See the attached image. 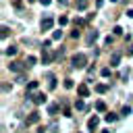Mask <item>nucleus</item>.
Wrapping results in <instances>:
<instances>
[{"label":"nucleus","instance_id":"24","mask_svg":"<svg viewBox=\"0 0 133 133\" xmlns=\"http://www.w3.org/2000/svg\"><path fill=\"white\" fill-rule=\"evenodd\" d=\"M42 60H44V64H46V62H50V56L44 52V54H42Z\"/></svg>","mask_w":133,"mask_h":133},{"label":"nucleus","instance_id":"21","mask_svg":"<svg viewBox=\"0 0 133 133\" xmlns=\"http://www.w3.org/2000/svg\"><path fill=\"white\" fill-rule=\"evenodd\" d=\"M73 85H75V83H73V79H64V87H66V89H71Z\"/></svg>","mask_w":133,"mask_h":133},{"label":"nucleus","instance_id":"23","mask_svg":"<svg viewBox=\"0 0 133 133\" xmlns=\"http://www.w3.org/2000/svg\"><path fill=\"white\" fill-rule=\"evenodd\" d=\"M35 87H37V81H31V83L27 85V89H29V91H31V89H35Z\"/></svg>","mask_w":133,"mask_h":133},{"label":"nucleus","instance_id":"35","mask_svg":"<svg viewBox=\"0 0 133 133\" xmlns=\"http://www.w3.org/2000/svg\"><path fill=\"white\" fill-rule=\"evenodd\" d=\"M29 2H33V0H29Z\"/></svg>","mask_w":133,"mask_h":133},{"label":"nucleus","instance_id":"32","mask_svg":"<svg viewBox=\"0 0 133 133\" xmlns=\"http://www.w3.org/2000/svg\"><path fill=\"white\" fill-rule=\"evenodd\" d=\"M129 54H131V56H133V46H131V48H129Z\"/></svg>","mask_w":133,"mask_h":133},{"label":"nucleus","instance_id":"30","mask_svg":"<svg viewBox=\"0 0 133 133\" xmlns=\"http://www.w3.org/2000/svg\"><path fill=\"white\" fill-rule=\"evenodd\" d=\"M127 15H129V17L133 19V8H129V10H127Z\"/></svg>","mask_w":133,"mask_h":133},{"label":"nucleus","instance_id":"12","mask_svg":"<svg viewBox=\"0 0 133 133\" xmlns=\"http://www.w3.org/2000/svg\"><path fill=\"white\" fill-rule=\"evenodd\" d=\"M37 121H39V114H37V112H31V116L27 118V123H31V125H33V123H37Z\"/></svg>","mask_w":133,"mask_h":133},{"label":"nucleus","instance_id":"20","mask_svg":"<svg viewBox=\"0 0 133 133\" xmlns=\"http://www.w3.org/2000/svg\"><path fill=\"white\" fill-rule=\"evenodd\" d=\"M60 37H62V31H60V29H58V31H54V33H52V39H60Z\"/></svg>","mask_w":133,"mask_h":133},{"label":"nucleus","instance_id":"26","mask_svg":"<svg viewBox=\"0 0 133 133\" xmlns=\"http://www.w3.org/2000/svg\"><path fill=\"white\" fill-rule=\"evenodd\" d=\"M71 37H73V39H77V37H79V29H75V31L71 33Z\"/></svg>","mask_w":133,"mask_h":133},{"label":"nucleus","instance_id":"2","mask_svg":"<svg viewBox=\"0 0 133 133\" xmlns=\"http://www.w3.org/2000/svg\"><path fill=\"white\" fill-rule=\"evenodd\" d=\"M52 25H54V19H52V17H46V19L42 21V29H44V31L52 29Z\"/></svg>","mask_w":133,"mask_h":133},{"label":"nucleus","instance_id":"8","mask_svg":"<svg viewBox=\"0 0 133 133\" xmlns=\"http://www.w3.org/2000/svg\"><path fill=\"white\" fill-rule=\"evenodd\" d=\"M33 102H35V104H44V102H46V94H35V96H33Z\"/></svg>","mask_w":133,"mask_h":133},{"label":"nucleus","instance_id":"6","mask_svg":"<svg viewBox=\"0 0 133 133\" xmlns=\"http://www.w3.org/2000/svg\"><path fill=\"white\" fill-rule=\"evenodd\" d=\"M75 6H77V10H85V8L89 6V0H77Z\"/></svg>","mask_w":133,"mask_h":133},{"label":"nucleus","instance_id":"7","mask_svg":"<svg viewBox=\"0 0 133 133\" xmlns=\"http://www.w3.org/2000/svg\"><path fill=\"white\" fill-rule=\"evenodd\" d=\"M8 69H10L12 73H21V69H23V64H21V62H10V64H8Z\"/></svg>","mask_w":133,"mask_h":133},{"label":"nucleus","instance_id":"11","mask_svg":"<svg viewBox=\"0 0 133 133\" xmlns=\"http://www.w3.org/2000/svg\"><path fill=\"white\" fill-rule=\"evenodd\" d=\"M4 54H6V56H15V54H17V48H15V46H8V48L4 50Z\"/></svg>","mask_w":133,"mask_h":133},{"label":"nucleus","instance_id":"19","mask_svg":"<svg viewBox=\"0 0 133 133\" xmlns=\"http://www.w3.org/2000/svg\"><path fill=\"white\" fill-rule=\"evenodd\" d=\"M75 108H77V110H83V108H85L83 100H77V102H75Z\"/></svg>","mask_w":133,"mask_h":133},{"label":"nucleus","instance_id":"14","mask_svg":"<svg viewBox=\"0 0 133 133\" xmlns=\"http://www.w3.org/2000/svg\"><path fill=\"white\" fill-rule=\"evenodd\" d=\"M35 64V56H27V60H25V66H33Z\"/></svg>","mask_w":133,"mask_h":133},{"label":"nucleus","instance_id":"25","mask_svg":"<svg viewBox=\"0 0 133 133\" xmlns=\"http://www.w3.org/2000/svg\"><path fill=\"white\" fill-rule=\"evenodd\" d=\"M6 35H8V27L4 25V27H2V37H6Z\"/></svg>","mask_w":133,"mask_h":133},{"label":"nucleus","instance_id":"13","mask_svg":"<svg viewBox=\"0 0 133 133\" xmlns=\"http://www.w3.org/2000/svg\"><path fill=\"white\" fill-rule=\"evenodd\" d=\"M104 121H106V123H114V121H116V114H114V112H108V114L104 116Z\"/></svg>","mask_w":133,"mask_h":133},{"label":"nucleus","instance_id":"22","mask_svg":"<svg viewBox=\"0 0 133 133\" xmlns=\"http://www.w3.org/2000/svg\"><path fill=\"white\" fill-rule=\"evenodd\" d=\"M112 33H114V35H121V33H123V29H121L118 25H114V29H112Z\"/></svg>","mask_w":133,"mask_h":133},{"label":"nucleus","instance_id":"3","mask_svg":"<svg viewBox=\"0 0 133 133\" xmlns=\"http://www.w3.org/2000/svg\"><path fill=\"white\" fill-rule=\"evenodd\" d=\"M98 125H100V118H98V116L94 114V116H91V118L87 121V129H91V131H94V129H96Z\"/></svg>","mask_w":133,"mask_h":133},{"label":"nucleus","instance_id":"33","mask_svg":"<svg viewBox=\"0 0 133 133\" xmlns=\"http://www.w3.org/2000/svg\"><path fill=\"white\" fill-rule=\"evenodd\" d=\"M102 133H110V131H102Z\"/></svg>","mask_w":133,"mask_h":133},{"label":"nucleus","instance_id":"27","mask_svg":"<svg viewBox=\"0 0 133 133\" xmlns=\"http://www.w3.org/2000/svg\"><path fill=\"white\" fill-rule=\"evenodd\" d=\"M110 75V69H102V77H108Z\"/></svg>","mask_w":133,"mask_h":133},{"label":"nucleus","instance_id":"5","mask_svg":"<svg viewBox=\"0 0 133 133\" xmlns=\"http://www.w3.org/2000/svg\"><path fill=\"white\" fill-rule=\"evenodd\" d=\"M77 94H79L81 98H87V96H89V89H87V85H79V87H77Z\"/></svg>","mask_w":133,"mask_h":133},{"label":"nucleus","instance_id":"17","mask_svg":"<svg viewBox=\"0 0 133 133\" xmlns=\"http://www.w3.org/2000/svg\"><path fill=\"white\" fill-rule=\"evenodd\" d=\"M66 23H69V19H66V17H58V25H60V27H64Z\"/></svg>","mask_w":133,"mask_h":133},{"label":"nucleus","instance_id":"18","mask_svg":"<svg viewBox=\"0 0 133 133\" xmlns=\"http://www.w3.org/2000/svg\"><path fill=\"white\" fill-rule=\"evenodd\" d=\"M106 89H108V87H106L104 83H100V85H96V91H100V94H104Z\"/></svg>","mask_w":133,"mask_h":133},{"label":"nucleus","instance_id":"15","mask_svg":"<svg viewBox=\"0 0 133 133\" xmlns=\"http://www.w3.org/2000/svg\"><path fill=\"white\" fill-rule=\"evenodd\" d=\"M96 110H98V112H104V110H106V104H104V102H98V104H96Z\"/></svg>","mask_w":133,"mask_h":133},{"label":"nucleus","instance_id":"34","mask_svg":"<svg viewBox=\"0 0 133 133\" xmlns=\"http://www.w3.org/2000/svg\"><path fill=\"white\" fill-rule=\"evenodd\" d=\"M110 2H118V0H110Z\"/></svg>","mask_w":133,"mask_h":133},{"label":"nucleus","instance_id":"9","mask_svg":"<svg viewBox=\"0 0 133 133\" xmlns=\"http://www.w3.org/2000/svg\"><path fill=\"white\" fill-rule=\"evenodd\" d=\"M96 39H98V31H89L87 33V44H94Z\"/></svg>","mask_w":133,"mask_h":133},{"label":"nucleus","instance_id":"16","mask_svg":"<svg viewBox=\"0 0 133 133\" xmlns=\"http://www.w3.org/2000/svg\"><path fill=\"white\" fill-rule=\"evenodd\" d=\"M48 112H50V114H56V112H58V106H56V104H50V106H48Z\"/></svg>","mask_w":133,"mask_h":133},{"label":"nucleus","instance_id":"1","mask_svg":"<svg viewBox=\"0 0 133 133\" xmlns=\"http://www.w3.org/2000/svg\"><path fill=\"white\" fill-rule=\"evenodd\" d=\"M85 64H87V56H85L83 52L73 54V58H71V66H73V69H83Z\"/></svg>","mask_w":133,"mask_h":133},{"label":"nucleus","instance_id":"4","mask_svg":"<svg viewBox=\"0 0 133 133\" xmlns=\"http://www.w3.org/2000/svg\"><path fill=\"white\" fill-rule=\"evenodd\" d=\"M118 62H121V52H114V54L110 56V64H112V66H118Z\"/></svg>","mask_w":133,"mask_h":133},{"label":"nucleus","instance_id":"29","mask_svg":"<svg viewBox=\"0 0 133 133\" xmlns=\"http://www.w3.org/2000/svg\"><path fill=\"white\" fill-rule=\"evenodd\" d=\"M39 2H42L44 6H50V0H39Z\"/></svg>","mask_w":133,"mask_h":133},{"label":"nucleus","instance_id":"10","mask_svg":"<svg viewBox=\"0 0 133 133\" xmlns=\"http://www.w3.org/2000/svg\"><path fill=\"white\" fill-rule=\"evenodd\" d=\"M48 81H50V83H48L50 89H56V77H54L52 73H48Z\"/></svg>","mask_w":133,"mask_h":133},{"label":"nucleus","instance_id":"28","mask_svg":"<svg viewBox=\"0 0 133 133\" xmlns=\"http://www.w3.org/2000/svg\"><path fill=\"white\" fill-rule=\"evenodd\" d=\"M123 114H125V116H127V114H131V108H129V106H125V108H123Z\"/></svg>","mask_w":133,"mask_h":133},{"label":"nucleus","instance_id":"31","mask_svg":"<svg viewBox=\"0 0 133 133\" xmlns=\"http://www.w3.org/2000/svg\"><path fill=\"white\" fill-rule=\"evenodd\" d=\"M66 2H69V0H58V4H66Z\"/></svg>","mask_w":133,"mask_h":133}]
</instances>
